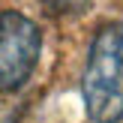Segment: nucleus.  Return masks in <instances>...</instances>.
<instances>
[{"mask_svg":"<svg viewBox=\"0 0 123 123\" xmlns=\"http://www.w3.org/2000/svg\"><path fill=\"white\" fill-rule=\"evenodd\" d=\"M90 3H93V0H42L45 12L54 15V18H75V15H84V12L90 9Z\"/></svg>","mask_w":123,"mask_h":123,"instance_id":"nucleus-3","label":"nucleus"},{"mask_svg":"<svg viewBox=\"0 0 123 123\" xmlns=\"http://www.w3.org/2000/svg\"><path fill=\"white\" fill-rule=\"evenodd\" d=\"M42 57V30L24 12H0V93H15L33 78Z\"/></svg>","mask_w":123,"mask_h":123,"instance_id":"nucleus-2","label":"nucleus"},{"mask_svg":"<svg viewBox=\"0 0 123 123\" xmlns=\"http://www.w3.org/2000/svg\"><path fill=\"white\" fill-rule=\"evenodd\" d=\"M81 99L93 123H123V24L96 30L81 72Z\"/></svg>","mask_w":123,"mask_h":123,"instance_id":"nucleus-1","label":"nucleus"}]
</instances>
